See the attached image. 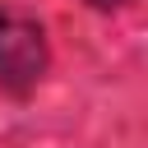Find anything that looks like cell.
Segmentation results:
<instances>
[{
    "label": "cell",
    "instance_id": "obj_1",
    "mask_svg": "<svg viewBox=\"0 0 148 148\" xmlns=\"http://www.w3.org/2000/svg\"><path fill=\"white\" fill-rule=\"evenodd\" d=\"M46 69L42 28L28 18H0V83L5 88H32Z\"/></svg>",
    "mask_w": 148,
    "mask_h": 148
}]
</instances>
